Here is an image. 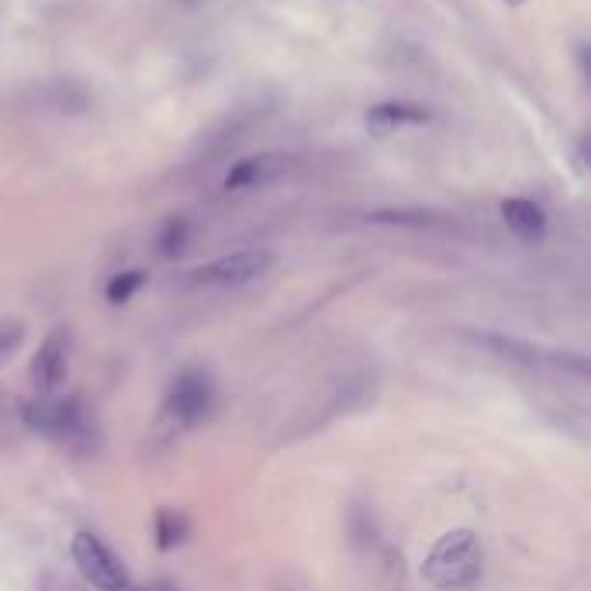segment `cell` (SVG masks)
<instances>
[{
  "label": "cell",
  "instance_id": "3",
  "mask_svg": "<svg viewBox=\"0 0 591 591\" xmlns=\"http://www.w3.org/2000/svg\"><path fill=\"white\" fill-rule=\"evenodd\" d=\"M274 253L267 250H239V253H225L205 267H197L190 274L194 283H205V288H243V283L256 280L270 270Z\"/></svg>",
  "mask_w": 591,
  "mask_h": 591
},
{
  "label": "cell",
  "instance_id": "9",
  "mask_svg": "<svg viewBox=\"0 0 591 591\" xmlns=\"http://www.w3.org/2000/svg\"><path fill=\"white\" fill-rule=\"evenodd\" d=\"M501 218H506V225L525 239V243H533V239H540L546 232V215L536 201H530V197H509L506 205H501Z\"/></svg>",
  "mask_w": 591,
  "mask_h": 591
},
{
  "label": "cell",
  "instance_id": "6",
  "mask_svg": "<svg viewBox=\"0 0 591 591\" xmlns=\"http://www.w3.org/2000/svg\"><path fill=\"white\" fill-rule=\"evenodd\" d=\"M294 170V157L291 152H256V157L239 160L229 173H225V190H250V187H267L280 177H288Z\"/></svg>",
  "mask_w": 591,
  "mask_h": 591
},
{
  "label": "cell",
  "instance_id": "11",
  "mask_svg": "<svg viewBox=\"0 0 591 591\" xmlns=\"http://www.w3.org/2000/svg\"><path fill=\"white\" fill-rule=\"evenodd\" d=\"M146 283V274L142 270H125L118 277H112V283H107V301H128L131 294H136L139 288Z\"/></svg>",
  "mask_w": 591,
  "mask_h": 591
},
{
  "label": "cell",
  "instance_id": "13",
  "mask_svg": "<svg viewBox=\"0 0 591 591\" xmlns=\"http://www.w3.org/2000/svg\"><path fill=\"white\" fill-rule=\"evenodd\" d=\"M146 591H177V588H173L170 581H157V584H149Z\"/></svg>",
  "mask_w": 591,
  "mask_h": 591
},
{
  "label": "cell",
  "instance_id": "14",
  "mask_svg": "<svg viewBox=\"0 0 591 591\" xmlns=\"http://www.w3.org/2000/svg\"><path fill=\"white\" fill-rule=\"evenodd\" d=\"M121 591H146V588H131V584H125Z\"/></svg>",
  "mask_w": 591,
  "mask_h": 591
},
{
  "label": "cell",
  "instance_id": "2",
  "mask_svg": "<svg viewBox=\"0 0 591 591\" xmlns=\"http://www.w3.org/2000/svg\"><path fill=\"white\" fill-rule=\"evenodd\" d=\"M25 422L66 447L86 450L94 443V419L86 415L80 398H49V394H42V398L25 405Z\"/></svg>",
  "mask_w": 591,
  "mask_h": 591
},
{
  "label": "cell",
  "instance_id": "1",
  "mask_svg": "<svg viewBox=\"0 0 591 591\" xmlns=\"http://www.w3.org/2000/svg\"><path fill=\"white\" fill-rule=\"evenodd\" d=\"M480 564H485V554H480L477 533L453 530L440 536V543L429 551L422 564V578L440 591H460L480 578Z\"/></svg>",
  "mask_w": 591,
  "mask_h": 591
},
{
  "label": "cell",
  "instance_id": "4",
  "mask_svg": "<svg viewBox=\"0 0 591 591\" xmlns=\"http://www.w3.org/2000/svg\"><path fill=\"white\" fill-rule=\"evenodd\" d=\"M208 408H211V381L201 370H184L166 394L163 422H170L173 429H187L194 422H201Z\"/></svg>",
  "mask_w": 591,
  "mask_h": 591
},
{
  "label": "cell",
  "instance_id": "7",
  "mask_svg": "<svg viewBox=\"0 0 591 591\" xmlns=\"http://www.w3.org/2000/svg\"><path fill=\"white\" fill-rule=\"evenodd\" d=\"M66 370H70V333L59 325L38 346L32 360V384L38 387V394H53L66 381Z\"/></svg>",
  "mask_w": 591,
  "mask_h": 591
},
{
  "label": "cell",
  "instance_id": "10",
  "mask_svg": "<svg viewBox=\"0 0 591 591\" xmlns=\"http://www.w3.org/2000/svg\"><path fill=\"white\" fill-rule=\"evenodd\" d=\"M187 536V519L177 515L173 509H163L157 515V543H160V551H173L181 540Z\"/></svg>",
  "mask_w": 591,
  "mask_h": 591
},
{
  "label": "cell",
  "instance_id": "5",
  "mask_svg": "<svg viewBox=\"0 0 591 591\" xmlns=\"http://www.w3.org/2000/svg\"><path fill=\"white\" fill-rule=\"evenodd\" d=\"M73 560L80 567V575L101 591H121L128 584L121 560L107 551V546L94 533H77L73 536Z\"/></svg>",
  "mask_w": 591,
  "mask_h": 591
},
{
  "label": "cell",
  "instance_id": "8",
  "mask_svg": "<svg viewBox=\"0 0 591 591\" xmlns=\"http://www.w3.org/2000/svg\"><path fill=\"white\" fill-rule=\"evenodd\" d=\"M426 121H429V112L422 104H412V101H384L367 112V128L378 131V136H391V131H398V128L426 125Z\"/></svg>",
  "mask_w": 591,
  "mask_h": 591
},
{
  "label": "cell",
  "instance_id": "12",
  "mask_svg": "<svg viewBox=\"0 0 591 591\" xmlns=\"http://www.w3.org/2000/svg\"><path fill=\"white\" fill-rule=\"evenodd\" d=\"M25 339V322L18 318H0V363H4L14 349Z\"/></svg>",
  "mask_w": 591,
  "mask_h": 591
},
{
  "label": "cell",
  "instance_id": "15",
  "mask_svg": "<svg viewBox=\"0 0 591 591\" xmlns=\"http://www.w3.org/2000/svg\"><path fill=\"white\" fill-rule=\"evenodd\" d=\"M509 4H522V0H509Z\"/></svg>",
  "mask_w": 591,
  "mask_h": 591
}]
</instances>
